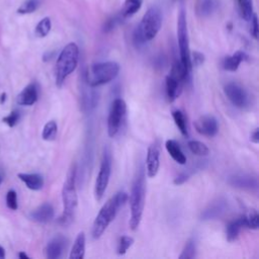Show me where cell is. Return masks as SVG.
<instances>
[{
  "label": "cell",
  "mask_w": 259,
  "mask_h": 259,
  "mask_svg": "<svg viewBox=\"0 0 259 259\" xmlns=\"http://www.w3.org/2000/svg\"><path fill=\"white\" fill-rule=\"evenodd\" d=\"M127 198L128 197L126 192L118 191L102 205L93 222L91 232L93 239H99L102 236L107 227L116 217L120 207H122V205L125 203Z\"/></svg>",
  "instance_id": "1"
},
{
  "label": "cell",
  "mask_w": 259,
  "mask_h": 259,
  "mask_svg": "<svg viewBox=\"0 0 259 259\" xmlns=\"http://www.w3.org/2000/svg\"><path fill=\"white\" fill-rule=\"evenodd\" d=\"M76 176H77L76 164H72L71 167L69 168V171L67 173V176L62 188L63 214L60 218V223L64 226L71 224L74 218L77 204H78Z\"/></svg>",
  "instance_id": "2"
},
{
  "label": "cell",
  "mask_w": 259,
  "mask_h": 259,
  "mask_svg": "<svg viewBox=\"0 0 259 259\" xmlns=\"http://www.w3.org/2000/svg\"><path fill=\"white\" fill-rule=\"evenodd\" d=\"M146 198V182L145 173L143 169L138 172L130 194V204H131V219L130 227L133 231H136L142 221L144 206Z\"/></svg>",
  "instance_id": "3"
},
{
  "label": "cell",
  "mask_w": 259,
  "mask_h": 259,
  "mask_svg": "<svg viewBox=\"0 0 259 259\" xmlns=\"http://www.w3.org/2000/svg\"><path fill=\"white\" fill-rule=\"evenodd\" d=\"M162 26L161 11L153 6L150 7L134 32V42L137 46H141L147 41L152 40L158 34Z\"/></svg>",
  "instance_id": "4"
},
{
  "label": "cell",
  "mask_w": 259,
  "mask_h": 259,
  "mask_svg": "<svg viewBox=\"0 0 259 259\" xmlns=\"http://www.w3.org/2000/svg\"><path fill=\"white\" fill-rule=\"evenodd\" d=\"M79 48L75 42H70L61 51L56 63V85L62 87L67 77L73 73L78 65Z\"/></svg>",
  "instance_id": "5"
},
{
  "label": "cell",
  "mask_w": 259,
  "mask_h": 259,
  "mask_svg": "<svg viewBox=\"0 0 259 259\" xmlns=\"http://www.w3.org/2000/svg\"><path fill=\"white\" fill-rule=\"evenodd\" d=\"M119 73V65L116 62H101L87 69L84 81L92 88L109 83Z\"/></svg>",
  "instance_id": "6"
},
{
  "label": "cell",
  "mask_w": 259,
  "mask_h": 259,
  "mask_svg": "<svg viewBox=\"0 0 259 259\" xmlns=\"http://www.w3.org/2000/svg\"><path fill=\"white\" fill-rule=\"evenodd\" d=\"M177 39L179 47V61L184 68L187 75L191 76L192 65L190 61V49H189V37L187 30L186 14L183 9L179 11L177 17Z\"/></svg>",
  "instance_id": "7"
},
{
  "label": "cell",
  "mask_w": 259,
  "mask_h": 259,
  "mask_svg": "<svg viewBox=\"0 0 259 259\" xmlns=\"http://www.w3.org/2000/svg\"><path fill=\"white\" fill-rule=\"evenodd\" d=\"M126 112V103L122 98H115L110 106L107 118V134L110 138L115 137L121 126Z\"/></svg>",
  "instance_id": "8"
},
{
  "label": "cell",
  "mask_w": 259,
  "mask_h": 259,
  "mask_svg": "<svg viewBox=\"0 0 259 259\" xmlns=\"http://www.w3.org/2000/svg\"><path fill=\"white\" fill-rule=\"evenodd\" d=\"M110 174H111V155H110V152L106 149L104 150L99 172L96 177L95 185H94V194H95L96 200H101V198L103 197L109 182Z\"/></svg>",
  "instance_id": "9"
},
{
  "label": "cell",
  "mask_w": 259,
  "mask_h": 259,
  "mask_svg": "<svg viewBox=\"0 0 259 259\" xmlns=\"http://www.w3.org/2000/svg\"><path fill=\"white\" fill-rule=\"evenodd\" d=\"M224 92L234 106L238 108H245L248 106L250 101L249 94L240 84L229 82L225 85Z\"/></svg>",
  "instance_id": "10"
},
{
  "label": "cell",
  "mask_w": 259,
  "mask_h": 259,
  "mask_svg": "<svg viewBox=\"0 0 259 259\" xmlns=\"http://www.w3.org/2000/svg\"><path fill=\"white\" fill-rule=\"evenodd\" d=\"M194 127L196 132L204 137L212 138L219 132L218 120L212 115H202L194 121Z\"/></svg>",
  "instance_id": "11"
},
{
  "label": "cell",
  "mask_w": 259,
  "mask_h": 259,
  "mask_svg": "<svg viewBox=\"0 0 259 259\" xmlns=\"http://www.w3.org/2000/svg\"><path fill=\"white\" fill-rule=\"evenodd\" d=\"M160 167V146L157 142L151 144L148 148L146 158L147 176L153 178L157 175Z\"/></svg>",
  "instance_id": "12"
},
{
  "label": "cell",
  "mask_w": 259,
  "mask_h": 259,
  "mask_svg": "<svg viewBox=\"0 0 259 259\" xmlns=\"http://www.w3.org/2000/svg\"><path fill=\"white\" fill-rule=\"evenodd\" d=\"M67 240L63 236H57L53 238L46 247V256L49 259H58L60 258L64 250L66 249Z\"/></svg>",
  "instance_id": "13"
},
{
  "label": "cell",
  "mask_w": 259,
  "mask_h": 259,
  "mask_svg": "<svg viewBox=\"0 0 259 259\" xmlns=\"http://www.w3.org/2000/svg\"><path fill=\"white\" fill-rule=\"evenodd\" d=\"M54 213L55 212H54L53 205L49 202H45V203L40 204L38 207H36L35 209H33L29 213V218L33 222L40 223V224H46V223H49L50 221L53 220Z\"/></svg>",
  "instance_id": "14"
},
{
  "label": "cell",
  "mask_w": 259,
  "mask_h": 259,
  "mask_svg": "<svg viewBox=\"0 0 259 259\" xmlns=\"http://www.w3.org/2000/svg\"><path fill=\"white\" fill-rule=\"evenodd\" d=\"M230 184L234 187L241 189H249V190H257L258 181L256 177L246 174H237L230 177Z\"/></svg>",
  "instance_id": "15"
},
{
  "label": "cell",
  "mask_w": 259,
  "mask_h": 259,
  "mask_svg": "<svg viewBox=\"0 0 259 259\" xmlns=\"http://www.w3.org/2000/svg\"><path fill=\"white\" fill-rule=\"evenodd\" d=\"M38 97L37 86L35 83H29L26 85L22 91L17 95L16 101L19 105H32L36 102Z\"/></svg>",
  "instance_id": "16"
},
{
  "label": "cell",
  "mask_w": 259,
  "mask_h": 259,
  "mask_svg": "<svg viewBox=\"0 0 259 259\" xmlns=\"http://www.w3.org/2000/svg\"><path fill=\"white\" fill-rule=\"evenodd\" d=\"M227 208V201L225 199H218L211 202L202 212H201V220H214L220 218Z\"/></svg>",
  "instance_id": "17"
},
{
  "label": "cell",
  "mask_w": 259,
  "mask_h": 259,
  "mask_svg": "<svg viewBox=\"0 0 259 259\" xmlns=\"http://www.w3.org/2000/svg\"><path fill=\"white\" fill-rule=\"evenodd\" d=\"M248 60V56L243 51H237L231 56H227L223 62V68L229 72H235L238 70L240 64Z\"/></svg>",
  "instance_id": "18"
},
{
  "label": "cell",
  "mask_w": 259,
  "mask_h": 259,
  "mask_svg": "<svg viewBox=\"0 0 259 259\" xmlns=\"http://www.w3.org/2000/svg\"><path fill=\"white\" fill-rule=\"evenodd\" d=\"M17 176L31 190H39L44 186V178L38 173H18Z\"/></svg>",
  "instance_id": "19"
},
{
  "label": "cell",
  "mask_w": 259,
  "mask_h": 259,
  "mask_svg": "<svg viewBox=\"0 0 259 259\" xmlns=\"http://www.w3.org/2000/svg\"><path fill=\"white\" fill-rule=\"evenodd\" d=\"M165 147L169 155L172 157V159L177 162L180 165H184L186 163V156L184 155L183 151L181 150L180 145L175 140H167L165 143Z\"/></svg>",
  "instance_id": "20"
},
{
  "label": "cell",
  "mask_w": 259,
  "mask_h": 259,
  "mask_svg": "<svg viewBox=\"0 0 259 259\" xmlns=\"http://www.w3.org/2000/svg\"><path fill=\"white\" fill-rule=\"evenodd\" d=\"M242 228H245V222H244V217L243 215L237 218L236 220H233V221L229 222V224L226 227L227 240L229 242L235 241L238 238Z\"/></svg>",
  "instance_id": "21"
},
{
  "label": "cell",
  "mask_w": 259,
  "mask_h": 259,
  "mask_svg": "<svg viewBox=\"0 0 259 259\" xmlns=\"http://www.w3.org/2000/svg\"><path fill=\"white\" fill-rule=\"evenodd\" d=\"M85 243L86 238L84 232H80L72 246L71 252H70V259H83L85 255Z\"/></svg>",
  "instance_id": "22"
},
{
  "label": "cell",
  "mask_w": 259,
  "mask_h": 259,
  "mask_svg": "<svg viewBox=\"0 0 259 259\" xmlns=\"http://www.w3.org/2000/svg\"><path fill=\"white\" fill-rule=\"evenodd\" d=\"M143 0H125L123 3V7L120 11L121 18H127L136 14L141 6H142Z\"/></svg>",
  "instance_id": "23"
},
{
  "label": "cell",
  "mask_w": 259,
  "mask_h": 259,
  "mask_svg": "<svg viewBox=\"0 0 259 259\" xmlns=\"http://www.w3.org/2000/svg\"><path fill=\"white\" fill-rule=\"evenodd\" d=\"M172 117H173V120H174L176 126L180 131V133L184 137L187 138L188 137V126H187V118H186L184 112H182L179 109H175L172 111Z\"/></svg>",
  "instance_id": "24"
},
{
  "label": "cell",
  "mask_w": 259,
  "mask_h": 259,
  "mask_svg": "<svg viewBox=\"0 0 259 259\" xmlns=\"http://www.w3.org/2000/svg\"><path fill=\"white\" fill-rule=\"evenodd\" d=\"M239 8L240 16L246 20L250 21L254 12H253V0H236Z\"/></svg>",
  "instance_id": "25"
},
{
  "label": "cell",
  "mask_w": 259,
  "mask_h": 259,
  "mask_svg": "<svg viewBox=\"0 0 259 259\" xmlns=\"http://www.w3.org/2000/svg\"><path fill=\"white\" fill-rule=\"evenodd\" d=\"M57 133H58V125H57L56 121L50 120L45 124V126L42 128L41 138L45 141H54L57 137Z\"/></svg>",
  "instance_id": "26"
},
{
  "label": "cell",
  "mask_w": 259,
  "mask_h": 259,
  "mask_svg": "<svg viewBox=\"0 0 259 259\" xmlns=\"http://www.w3.org/2000/svg\"><path fill=\"white\" fill-rule=\"evenodd\" d=\"M187 146L190 152L196 156H206L209 153V149L207 148V146L199 141L191 140L188 142Z\"/></svg>",
  "instance_id": "27"
},
{
  "label": "cell",
  "mask_w": 259,
  "mask_h": 259,
  "mask_svg": "<svg viewBox=\"0 0 259 259\" xmlns=\"http://www.w3.org/2000/svg\"><path fill=\"white\" fill-rule=\"evenodd\" d=\"M245 228L257 230L259 227V215L256 209H250L247 214H243Z\"/></svg>",
  "instance_id": "28"
},
{
  "label": "cell",
  "mask_w": 259,
  "mask_h": 259,
  "mask_svg": "<svg viewBox=\"0 0 259 259\" xmlns=\"http://www.w3.org/2000/svg\"><path fill=\"white\" fill-rule=\"evenodd\" d=\"M52 28V22L50 17H45L42 18L35 26V35L37 37H45L49 34V32L51 31Z\"/></svg>",
  "instance_id": "29"
},
{
  "label": "cell",
  "mask_w": 259,
  "mask_h": 259,
  "mask_svg": "<svg viewBox=\"0 0 259 259\" xmlns=\"http://www.w3.org/2000/svg\"><path fill=\"white\" fill-rule=\"evenodd\" d=\"M196 256V244L194 239H189L179 255V259H192Z\"/></svg>",
  "instance_id": "30"
},
{
  "label": "cell",
  "mask_w": 259,
  "mask_h": 259,
  "mask_svg": "<svg viewBox=\"0 0 259 259\" xmlns=\"http://www.w3.org/2000/svg\"><path fill=\"white\" fill-rule=\"evenodd\" d=\"M39 6V0H25L17 9L19 14H29L34 12Z\"/></svg>",
  "instance_id": "31"
},
{
  "label": "cell",
  "mask_w": 259,
  "mask_h": 259,
  "mask_svg": "<svg viewBox=\"0 0 259 259\" xmlns=\"http://www.w3.org/2000/svg\"><path fill=\"white\" fill-rule=\"evenodd\" d=\"M135 240L131 236H121L117 243V249L116 252L118 255H123L126 253L127 249L134 244Z\"/></svg>",
  "instance_id": "32"
},
{
  "label": "cell",
  "mask_w": 259,
  "mask_h": 259,
  "mask_svg": "<svg viewBox=\"0 0 259 259\" xmlns=\"http://www.w3.org/2000/svg\"><path fill=\"white\" fill-rule=\"evenodd\" d=\"M217 3L214 0H202L199 4L198 11L201 15H209L215 9Z\"/></svg>",
  "instance_id": "33"
},
{
  "label": "cell",
  "mask_w": 259,
  "mask_h": 259,
  "mask_svg": "<svg viewBox=\"0 0 259 259\" xmlns=\"http://www.w3.org/2000/svg\"><path fill=\"white\" fill-rule=\"evenodd\" d=\"M6 205L11 210H16L18 207L17 204V193L15 190L10 189L6 194Z\"/></svg>",
  "instance_id": "34"
},
{
  "label": "cell",
  "mask_w": 259,
  "mask_h": 259,
  "mask_svg": "<svg viewBox=\"0 0 259 259\" xmlns=\"http://www.w3.org/2000/svg\"><path fill=\"white\" fill-rule=\"evenodd\" d=\"M20 118V113L18 110H12L7 116L2 118V121L5 122L8 126L13 127L14 125H16V123L18 122Z\"/></svg>",
  "instance_id": "35"
},
{
  "label": "cell",
  "mask_w": 259,
  "mask_h": 259,
  "mask_svg": "<svg viewBox=\"0 0 259 259\" xmlns=\"http://www.w3.org/2000/svg\"><path fill=\"white\" fill-rule=\"evenodd\" d=\"M190 61H191V65L198 67L200 65L203 64L204 62V56L203 54L199 53V52H193L192 54L190 53Z\"/></svg>",
  "instance_id": "36"
},
{
  "label": "cell",
  "mask_w": 259,
  "mask_h": 259,
  "mask_svg": "<svg viewBox=\"0 0 259 259\" xmlns=\"http://www.w3.org/2000/svg\"><path fill=\"white\" fill-rule=\"evenodd\" d=\"M251 28H250V33L251 35L257 39L258 38V33H259V26H258V18L256 14H253L251 18Z\"/></svg>",
  "instance_id": "37"
},
{
  "label": "cell",
  "mask_w": 259,
  "mask_h": 259,
  "mask_svg": "<svg viewBox=\"0 0 259 259\" xmlns=\"http://www.w3.org/2000/svg\"><path fill=\"white\" fill-rule=\"evenodd\" d=\"M119 20H120V18H118V17H112V18L108 19V20L105 22L104 26H103V31H105V32L111 31V30L118 24Z\"/></svg>",
  "instance_id": "38"
},
{
  "label": "cell",
  "mask_w": 259,
  "mask_h": 259,
  "mask_svg": "<svg viewBox=\"0 0 259 259\" xmlns=\"http://www.w3.org/2000/svg\"><path fill=\"white\" fill-rule=\"evenodd\" d=\"M188 174H186V173H184V172H182V173H180V174H178L175 178H174V180H173V183L175 184V185H181V184H183L184 182H186L187 180H188Z\"/></svg>",
  "instance_id": "39"
},
{
  "label": "cell",
  "mask_w": 259,
  "mask_h": 259,
  "mask_svg": "<svg viewBox=\"0 0 259 259\" xmlns=\"http://www.w3.org/2000/svg\"><path fill=\"white\" fill-rule=\"evenodd\" d=\"M250 141L254 144H258L259 143V128L256 127L250 135Z\"/></svg>",
  "instance_id": "40"
},
{
  "label": "cell",
  "mask_w": 259,
  "mask_h": 259,
  "mask_svg": "<svg viewBox=\"0 0 259 259\" xmlns=\"http://www.w3.org/2000/svg\"><path fill=\"white\" fill-rule=\"evenodd\" d=\"M18 257H19L20 259H29V256L26 255L24 252H19V253H18Z\"/></svg>",
  "instance_id": "41"
},
{
  "label": "cell",
  "mask_w": 259,
  "mask_h": 259,
  "mask_svg": "<svg viewBox=\"0 0 259 259\" xmlns=\"http://www.w3.org/2000/svg\"><path fill=\"white\" fill-rule=\"evenodd\" d=\"M6 96H7V95H6V93H5V92H4V93H2V94L0 95V103H1V104H3V103L5 102V100H6Z\"/></svg>",
  "instance_id": "42"
},
{
  "label": "cell",
  "mask_w": 259,
  "mask_h": 259,
  "mask_svg": "<svg viewBox=\"0 0 259 259\" xmlns=\"http://www.w3.org/2000/svg\"><path fill=\"white\" fill-rule=\"evenodd\" d=\"M5 257V250L2 246H0V258H4Z\"/></svg>",
  "instance_id": "43"
},
{
  "label": "cell",
  "mask_w": 259,
  "mask_h": 259,
  "mask_svg": "<svg viewBox=\"0 0 259 259\" xmlns=\"http://www.w3.org/2000/svg\"><path fill=\"white\" fill-rule=\"evenodd\" d=\"M1 182H2V175L0 174V184H1Z\"/></svg>",
  "instance_id": "44"
}]
</instances>
